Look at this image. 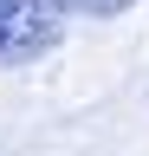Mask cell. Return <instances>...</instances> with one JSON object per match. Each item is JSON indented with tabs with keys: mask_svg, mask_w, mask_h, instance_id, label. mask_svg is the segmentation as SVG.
Returning <instances> with one entry per match:
<instances>
[{
	"mask_svg": "<svg viewBox=\"0 0 149 156\" xmlns=\"http://www.w3.org/2000/svg\"><path fill=\"white\" fill-rule=\"evenodd\" d=\"M65 7L59 0H0V65H32L65 39Z\"/></svg>",
	"mask_w": 149,
	"mask_h": 156,
	"instance_id": "obj_1",
	"label": "cell"
},
{
	"mask_svg": "<svg viewBox=\"0 0 149 156\" xmlns=\"http://www.w3.org/2000/svg\"><path fill=\"white\" fill-rule=\"evenodd\" d=\"M65 13H84V20H117V13H130V7H143V0H59Z\"/></svg>",
	"mask_w": 149,
	"mask_h": 156,
	"instance_id": "obj_2",
	"label": "cell"
}]
</instances>
